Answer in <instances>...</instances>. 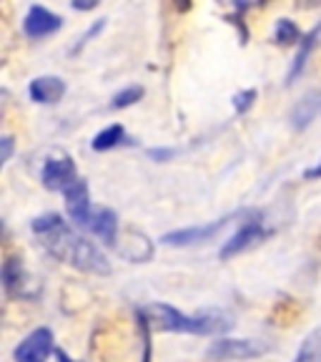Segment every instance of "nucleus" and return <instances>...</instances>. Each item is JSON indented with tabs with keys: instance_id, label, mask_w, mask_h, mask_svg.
I'll return each mask as SVG.
<instances>
[{
	"instance_id": "obj_14",
	"label": "nucleus",
	"mask_w": 321,
	"mask_h": 362,
	"mask_svg": "<svg viewBox=\"0 0 321 362\" xmlns=\"http://www.w3.org/2000/svg\"><path fill=\"white\" fill-rule=\"evenodd\" d=\"M319 113H321V90H311L309 96L301 103H296V108H293L291 113L293 129H306Z\"/></svg>"
},
{
	"instance_id": "obj_18",
	"label": "nucleus",
	"mask_w": 321,
	"mask_h": 362,
	"mask_svg": "<svg viewBox=\"0 0 321 362\" xmlns=\"http://www.w3.org/2000/svg\"><path fill=\"white\" fill-rule=\"evenodd\" d=\"M143 98V88L141 86H128V88L119 90L116 96H113L111 101V108H128L133 106V103H138Z\"/></svg>"
},
{
	"instance_id": "obj_11",
	"label": "nucleus",
	"mask_w": 321,
	"mask_h": 362,
	"mask_svg": "<svg viewBox=\"0 0 321 362\" xmlns=\"http://www.w3.org/2000/svg\"><path fill=\"white\" fill-rule=\"evenodd\" d=\"M28 96L35 103H45V106H53L66 96V81L58 78V76H40V78L30 81L28 86Z\"/></svg>"
},
{
	"instance_id": "obj_19",
	"label": "nucleus",
	"mask_w": 321,
	"mask_h": 362,
	"mask_svg": "<svg viewBox=\"0 0 321 362\" xmlns=\"http://www.w3.org/2000/svg\"><path fill=\"white\" fill-rule=\"evenodd\" d=\"M256 96H259V90L256 88H246V90H241V93H236V96H234V111L246 113L248 108L254 106Z\"/></svg>"
},
{
	"instance_id": "obj_23",
	"label": "nucleus",
	"mask_w": 321,
	"mask_h": 362,
	"mask_svg": "<svg viewBox=\"0 0 321 362\" xmlns=\"http://www.w3.org/2000/svg\"><path fill=\"white\" fill-rule=\"evenodd\" d=\"M304 179H309V181H314V179H321V158L316 161L311 169H306L304 171Z\"/></svg>"
},
{
	"instance_id": "obj_15",
	"label": "nucleus",
	"mask_w": 321,
	"mask_h": 362,
	"mask_svg": "<svg viewBox=\"0 0 321 362\" xmlns=\"http://www.w3.org/2000/svg\"><path fill=\"white\" fill-rule=\"evenodd\" d=\"M123 144H131L128 141V134L121 124H113L108 129H103L101 134L93 136V141H90V148L93 151H111V148H119Z\"/></svg>"
},
{
	"instance_id": "obj_12",
	"label": "nucleus",
	"mask_w": 321,
	"mask_h": 362,
	"mask_svg": "<svg viewBox=\"0 0 321 362\" xmlns=\"http://www.w3.org/2000/svg\"><path fill=\"white\" fill-rule=\"evenodd\" d=\"M88 232L96 234L101 242L116 244V242H119V216H116V211L106 209V206H101V209H93Z\"/></svg>"
},
{
	"instance_id": "obj_13",
	"label": "nucleus",
	"mask_w": 321,
	"mask_h": 362,
	"mask_svg": "<svg viewBox=\"0 0 321 362\" xmlns=\"http://www.w3.org/2000/svg\"><path fill=\"white\" fill-rule=\"evenodd\" d=\"M319 40H321V23H316L314 28H311L309 33L304 35V40H301L299 53H296V58H293L291 68H289L286 83H293V81H296L301 74H304L306 63H309L311 53H314V48H316V45H319Z\"/></svg>"
},
{
	"instance_id": "obj_25",
	"label": "nucleus",
	"mask_w": 321,
	"mask_h": 362,
	"mask_svg": "<svg viewBox=\"0 0 321 362\" xmlns=\"http://www.w3.org/2000/svg\"><path fill=\"white\" fill-rule=\"evenodd\" d=\"M75 11H90V8H96V3H73Z\"/></svg>"
},
{
	"instance_id": "obj_16",
	"label": "nucleus",
	"mask_w": 321,
	"mask_h": 362,
	"mask_svg": "<svg viewBox=\"0 0 321 362\" xmlns=\"http://www.w3.org/2000/svg\"><path fill=\"white\" fill-rule=\"evenodd\" d=\"M293 362H321V327L311 329L304 337L301 347L296 350Z\"/></svg>"
},
{
	"instance_id": "obj_4",
	"label": "nucleus",
	"mask_w": 321,
	"mask_h": 362,
	"mask_svg": "<svg viewBox=\"0 0 321 362\" xmlns=\"http://www.w3.org/2000/svg\"><path fill=\"white\" fill-rule=\"evenodd\" d=\"M271 347L264 339H216L206 350V357L214 362H238V360H254V357L266 355Z\"/></svg>"
},
{
	"instance_id": "obj_1",
	"label": "nucleus",
	"mask_w": 321,
	"mask_h": 362,
	"mask_svg": "<svg viewBox=\"0 0 321 362\" xmlns=\"http://www.w3.org/2000/svg\"><path fill=\"white\" fill-rule=\"evenodd\" d=\"M30 229L38 237L40 247L51 257H56L58 262H66V264L88 272V274H101V277L111 274L108 257L98 247H93L88 239L80 237L61 214L38 216V219H33Z\"/></svg>"
},
{
	"instance_id": "obj_6",
	"label": "nucleus",
	"mask_w": 321,
	"mask_h": 362,
	"mask_svg": "<svg viewBox=\"0 0 321 362\" xmlns=\"http://www.w3.org/2000/svg\"><path fill=\"white\" fill-rule=\"evenodd\" d=\"M3 289L8 297H18V300H35L38 297V287L33 284V277L28 274L23 259L8 257L3 262Z\"/></svg>"
},
{
	"instance_id": "obj_7",
	"label": "nucleus",
	"mask_w": 321,
	"mask_h": 362,
	"mask_svg": "<svg viewBox=\"0 0 321 362\" xmlns=\"http://www.w3.org/2000/svg\"><path fill=\"white\" fill-rule=\"evenodd\" d=\"M78 171H75V164L71 156H53L48 158L43 164V171H40V181H43L45 189H51V192H66L68 187H73L75 181H78Z\"/></svg>"
},
{
	"instance_id": "obj_8",
	"label": "nucleus",
	"mask_w": 321,
	"mask_h": 362,
	"mask_svg": "<svg viewBox=\"0 0 321 362\" xmlns=\"http://www.w3.org/2000/svg\"><path fill=\"white\" fill-rule=\"evenodd\" d=\"M53 345H56V339H53L51 329L38 327L16 347L13 357H16V362H45L51 357Z\"/></svg>"
},
{
	"instance_id": "obj_9",
	"label": "nucleus",
	"mask_w": 321,
	"mask_h": 362,
	"mask_svg": "<svg viewBox=\"0 0 321 362\" xmlns=\"http://www.w3.org/2000/svg\"><path fill=\"white\" fill-rule=\"evenodd\" d=\"M61 28H63V18L56 16L53 11H48L45 6H30V11L23 18V30L33 40L48 38V35H53Z\"/></svg>"
},
{
	"instance_id": "obj_20",
	"label": "nucleus",
	"mask_w": 321,
	"mask_h": 362,
	"mask_svg": "<svg viewBox=\"0 0 321 362\" xmlns=\"http://www.w3.org/2000/svg\"><path fill=\"white\" fill-rule=\"evenodd\" d=\"M103 25H106V21H98V23H93V25H90V28H88V33H85L83 38H80L78 43L73 45V53H78L80 48H83V45L88 43V40L93 38V35H96V33H101V30H103Z\"/></svg>"
},
{
	"instance_id": "obj_22",
	"label": "nucleus",
	"mask_w": 321,
	"mask_h": 362,
	"mask_svg": "<svg viewBox=\"0 0 321 362\" xmlns=\"http://www.w3.org/2000/svg\"><path fill=\"white\" fill-rule=\"evenodd\" d=\"M151 153L153 158H158V161H166V158H171L176 153V148H151Z\"/></svg>"
},
{
	"instance_id": "obj_2",
	"label": "nucleus",
	"mask_w": 321,
	"mask_h": 362,
	"mask_svg": "<svg viewBox=\"0 0 321 362\" xmlns=\"http://www.w3.org/2000/svg\"><path fill=\"white\" fill-rule=\"evenodd\" d=\"M138 320L148 325V329H158V332H178V334H224L234 327L229 317L216 315V312H198V315H186L178 312L176 307L166 305V302H153V305L143 307L135 312Z\"/></svg>"
},
{
	"instance_id": "obj_24",
	"label": "nucleus",
	"mask_w": 321,
	"mask_h": 362,
	"mask_svg": "<svg viewBox=\"0 0 321 362\" xmlns=\"http://www.w3.org/2000/svg\"><path fill=\"white\" fill-rule=\"evenodd\" d=\"M56 360H58V362H75L73 357L68 355L66 350H56Z\"/></svg>"
},
{
	"instance_id": "obj_10",
	"label": "nucleus",
	"mask_w": 321,
	"mask_h": 362,
	"mask_svg": "<svg viewBox=\"0 0 321 362\" xmlns=\"http://www.w3.org/2000/svg\"><path fill=\"white\" fill-rule=\"evenodd\" d=\"M63 199H66V211L68 216L75 221L78 226H85L88 229L90 216H93V209H90V194H88V184L83 179H78L73 187H68L63 192Z\"/></svg>"
},
{
	"instance_id": "obj_3",
	"label": "nucleus",
	"mask_w": 321,
	"mask_h": 362,
	"mask_svg": "<svg viewBox=\"0 0 321 362\" xmlns=\"http://www.w3.org/2000/svg\"><path fill=\"white\" fill-rule=\"evenodd\" d=\"M269 234H271V229L266 226L264 214H259V211H246V214H243V219L238 221L236 232H234L231 237L221 244L219 257L224 262L234 259V257L243 255V252H248V249L259 247V244L264 242Z\"/></svg>"
},
{
	"instance_id": "obj_21",
	"label": "nucleus",
	"mask_w": 321,
	"mask_h": 362,
	"mask_svg": "<svg viewBox=\"0 0 321 362\" xmlns=\"http://www.w3.org/2000/svg\"><path fill=\"white\" fill-rule=\"evenodd\" d=\"M11 153H13V139L11 136H3V139H0V161H3V164L11 161Z\"/></svg>"
},
{
	"instance_id": "obj_5",
	"label": "nucleus",
	"mask_w": 321,
	"mask_h": 362,
	"mask_svg": "<svg viewBox=\"0 0 321 362\" xmlns=\"http://www.w3.org/2000/svg\"><path fill=\"white\" fill-rule=\"evenodd\" d=\"M238 216H241V211H236V214H229V216H221V219H214V221H209V224L176 229V232L166 234L161 242H164L166 247H193V244H206V242H211L216 234L224 232L226 226L231 224L234 219H238Z\"/></svg>"
},
{
	"instance_id": "obj_17",
	"label": "nucleus",
	"mask_w": 321,
	"mask_h": 362,
	"mask_svg": "<svg viewBox=\"0 0 321 362\" xmlns=\"http://www.w3.org/2000/svg\"><path fill=\"white\" fill-rule=\"evenodd\" d=\"M304 40V33L299 30V25L291 21V18H281L277 21V28H274V43L279 45H293Z\"/></svg>"
}]
</instances>
